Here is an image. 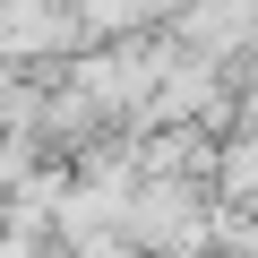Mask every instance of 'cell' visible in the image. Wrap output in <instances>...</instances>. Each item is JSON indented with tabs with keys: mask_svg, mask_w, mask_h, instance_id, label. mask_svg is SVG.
I'll use <instances>...</instances> for the list:
<instances>
[{
	"mask_svg": "<svg viewBox=\"0 0 258 258\" xmlns=\"http://www.w3.org/2000/svg\"><path fill=\"white\" fill-rule=\"evenodd\" d=\"M0 43H9V52H43V43H60L52 0H0Z\"/></svg>",
	"mask_w": 258,
	"mask_h": 258,
	"instance_id": "cell-1",
	"label": "cell"
},
{
	"mask_svg": "<svg viewBox=\"0 0 258 258\" xmlns=\"http://www.w3.org/2000/svg\"><path fill=\"white\" fill-rule=\"evenodd\" d=\"M138 224H147V241H164V249H189V241H198L189 198H147V207H138Z\"/></svg>",
	"mask_w": 258,
	"mask_h": 258,
	"instance_id": "cell-2",
	"label": "cell"
},
{
	"mask_svg": "<svg viewBox=\"0 0 258 258\" xmlns=\"http://www.w3.org/2000/svg\"><path fill=\"white\" fill-rule=\"evenodd\" d=\"M147 9H164V0H86L95 26H129V18H147Z\"/></svg>",
	"mask_w": 258,
	"mask_h": 258,
	"instance_id": "cell-3",
	"label": "cell"
},
{
	"mask_svg": "<svg viewBox=\"0 0 258 258\" xmlns=\"http://www.w3.org/2000/svg\"><path fill=\"white\" fill-rule=\"evenodd\" d=\"M232 172H241V181L258 189V147H241V164H232Z\"/></svg>",
	"mask_w": 258,
	"mask_h": 258,
	"instance_id": "cell-4",
	"label": "cell"
}]
</instances>
